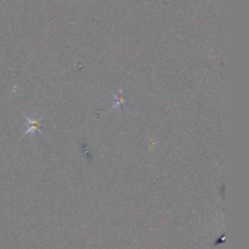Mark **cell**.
<instances>
[{
  "instance_id": "1",
  "label": "cell",
  "mask_w": 249,
  "mask_h": 249,
  "mask_svg": "<svg viewBox=\"0 0 249 249\" xmlns=\"http://www.w3.org/2000/svg\"><path fill=\"white\" fill-rule=\"evenodd\" d=\"M45 114H32L30 116H25V122H24V128L25 131L23 135L30 134V135H37L42 134V122L44 119Z\"/></svg>"
},
{
  "instance_id": "2",
  "label": "cell",
  "mask_w": 249,
  "mask_h": 249,
  "mask_svg": "<svg viewBox=\"0 0 249 249\" xmlns=\"http://www.w3.org/2000/svg\"><path fill=\"white\" fill-rule=\"evenodd\" d=\"M126 107V101L123 94V90L119 89L118 91L112 94V107L111 109H121Z\"/></svg>"
}]
</instances>
